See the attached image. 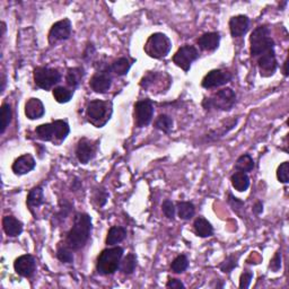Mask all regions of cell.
Here are the masks:
<instances>
[{"instance_id": "cell-23", "label": "cell", "mask_w": 289, "mask_h": 289, "mask_svg": "<svg viewBox=\"0 0 289 289\" xmlns=\"http://www.w3.org/2000/svg\"><path fill=\"white\" fill-rule=\"evenodd\" d=\"M44 202H45L44 192H43V189H42L41 186H36V188L32 189L30 191V193H29V195H27V199H26V203H27V207L30 208L31 211H32V209L42 206V204H43Z\"/></svg>"}, {"instance_id": "cell-28", "label": "cell", "mask_w": 289, "mask_h": 289, "mask_svg": "<svg viewBox=\"0 0 289 289\" xmlns=\"http://www.w3.org/2000/svg\"><path fill=\"white\" fill-rule=\"evenodd\" d=\"M54 129H55V143H61L64 139L68 137L70 132V127L63 120H55L53 121Z\"/></svg>"}, {"instance_id": "cell-40", "label": "cell", "mask_w": 289, "mask_h": 289, "mask_svg": "<svg viewBox=\"0 0 289 289\" xmlns=\"http://www.w3.org/2000/svg\"><path fill=\"white\" fill-rule=\"evenodd\" d=\"M228 203L231 204V207L232 209L234 211L236 212H239L240 210H242L244 207V201H242V200H240L239 198H236L233 195L231 192L228 193Z\"/></svg>"}, {"instance_id": "cell-30", "label": "cell", "mask_w": 289, "mask_h": 289, "mask_svg": "<svg viewBox=\"0 0 289 289\" xmlns=\"http://www.w3.org/2000/svg\"><path fill=\"white\" fill-rule=\"evenodd\" d=\"M52 94H53L54 100L57 101L58 103L64 104V103H68V102L73 99L74 91L68 90V88L63 87V86H58V87L53 88Z\"/></svg>"}, {"instance_id": "cell-7", "label": "cell", "mask_w": 289, "mask_h": 289, "mask_svg": "<svg viewBox=\"0 0 289 289\" xmlns=\"http://www.w3.org/2000/svg\"><path fill=\"white\" fill-rule=\"evenodd\" d=\"M34 83L41 90L49 91L61 81V74L54 68L37 67L34 70Z\"/></svg>"}, {"instance_id": "cell-9", "label": "cell", "mask_w": 289, "mask_h": 289, "mask_svg": "<svg viewBox=\"0 0 289 289\" xmlns=\"http://www.w3.org/2000/svg\"><path fill=\"white\" fill-rule=\"evenodd\" d=\"M154 105L151 100H141L134 104V122L139 128L147 127L152 122Z\"/></svg>"}, {"instance_id": "cell-3", "label": "cell", "mask_w": 289, "mask_h": 289, "mask_svg": "<svg viewBox=\"0 0 289 289\" xmlns=\"http://www.w3.org/2000/svg\"><path fill=\"white\" fill-rule=\"evenodd\" d=\"M112 103L102 100H94L88 103L86 116L90 122L97 128H102L111 119Z\"/></svg>"}, {"instance_id": "cell-34", "label": "cell", "mask_w": 289, "mask_h": 289, "mask_svg": "<svg viewBox=\"0 0 289 289\" xmlns=\"http://www.w3.org/2000/svg\"><path fill=\"white\" fill-rule=\"evenodd\" d=\"M12 109L8 103H4L2 105V114H0V133H5L12 121Z\"/></svg>"}, {"instance_id": "cell-29", "label": "cell", "mask_w": 289, "mask_h": 289, "mask_svg": "<svg viewBox=\"0 0 289 289\" xmlns=\"http://www.w3.org/2000/svg\"><path fill=\"white\" fill-rule=\"evenodd\" d=\"M178 215L181 219L183 221H189V219L192 218L195 213V208L194 204L192 202L189 201H181L178 203Z\"/></svg>"}, {"instance_id": "cell-31", "label": "cell", "mask_w": 289, "mask_h": 289, "mask_svg": "<svg viewBox=\"0 0 289 289\" xmlns=\"http://www.w3.org/2000/svg\"><path fill=\"white\" fill-rule=\"evenodd\" d=\"M136 267H137L136 255L133 253H129L122 261H121L119 270L124 274H131L133 273Z\"/></svg>"}, {"instance_id": "cell-5", "label": "cell", "mask_w": 289, "mask_h": 289, "mask_svg": "<svg viewBox=\"0 0 289 289\" xmlns=\"http://www.w3.org/2000/svg\"><path fill=\"white\" fill-rule=\"evenodd\" d=\"M236 104V94L232 88H224L218 91L209 99H204L202 102L203 108L206 110H219V111H231Z\"/></svg>"}, {"instance_id": "cell-21", "label": "cell", "mask_w": 289, "mask_h": 289, "mask_svg": "<svg viewBox=\"0 0 289 289\" xmlns=\"http://www.w3.org/2000/svg\"><path fill=\"white\" fill-rule=\"evenodd\" d=\"M127 237V230L122 226H113L110 228L106 236L105 243L110 246H114L122 242Z\"/></svg>"}, {"instance_id": "cell-20", "label": "cell", "mask_w": 289, "mask_h": 289, "mask_svg": "<svg viewBox=\"0 0 289 289\" xmlns=\"http://www.w3.org/2000/svg\"><path fill=\"white\" fill-rule=\"evenodd\" d=\"M3 228L9 237H17L23 232V223L14 216H5L3 219Z\"/></svg>"}, {"instance_id": "cell-46", "label": "cell", "mask_w": 289, "mask_h": 289, "mask_svg": "<svg viewBox=\"0 0 289 289\" xmlns=\"http://www.w3.org/2000/svg\"><path fill=\"white\" fill-rule=\"evenodd\" d=\"M5 86H6V76L3 74V76H2V88H0V91H2V93H4L5 91Z\"/></svg>"}, {"instance_id": "cell-4", "label": "cell", "mask_w": 289, "mask_h": 289, "mask_svg": "<svg viewBox=\"0 0 289 289\" xmlns=\"http://www.w3.org/2000/svg\"><path fill=\"white\" fill-rule=\"evenodd\" d=\"M250 52L253 57H260L267 51L274 49V42L270 36V30L268 26L262 25L256 27L250 36Z\"/></svg>"}, {"instance_id": "cell-2", "label": "cell", "mask_w": 289, "mask_h": 289, "mask_svg": "<svg viewBox=\"0 0 289 289\" xmlns=\"http://www.w3.org/2000/svg\"><path fill=\"white\" fill-rule=\"evenodd\" d=\"M123 256V249L121 246L105 249L100 253L96 262L97 272L102 276H110L118 271L121 259Z\"/></svg>"}, {"instance_id": "cell-13", "label": "cell", "mask_w": 289, "mask_h": 289, "mask_svg": "<svg viewBox=\"0 0 289 289\" xmlns=\"http://www.w3.org/2000/svg\"><path fill=\"white\" fill-rule=\"evenodd\" d=\"M258 66L261 71V76L269 77L276 73L278 62L276 59V52L274 49L267 51V52L261 54L258 59Z\"/></svg>"}, {"instance_id": "cell-8", "label": "cell", "mask_w": 289, "mask_h": 289, "mask_svg": "<svg viewBox=\"0 0 289 289\" xmlns=\"http://www.w3.org/2000/svg\"><path fill=\"white\" fill-rule=\"evenodd\" d=\"M199 58V51L193 45L185 44L176 51V53L173 55V62L176 66L183 69L185 73H188L191 69L195 60Z\"/></svg>"}, {"instance_id": "cell-26", "label": "cell", "mask_w": 289, "mask_h": 289, "mask_svg": "<svg viewBox=\"0 0 289 289\" xmlns=\"http://www.w3.org/2000/svg\"><path fill=\"white\" fill-rule=\"evenodd\" d=\"M84 77V69L81 67H76V68H69L67 71V76H66V82L67 85L71 88V90H75L79 86V84L82 83V79Z\"/></svg>"}, {"instance_id": "cell-41", "label": "cell", "mask_w": 289, "mask_h": 289, "mask_svg": "<svg viewBox=\"0 0 289 289\" xmlns=\"http://www.w3.org/2000/svg\"><path fill=\"white\" fill-rule=\"evenodd\" d=\"M108 198H109V194L108 192H106L105 190L103 189H101V190H97L95 194H94V199H95V201L97 202V204H99L100 207H103L104 204L106 203V201H108Z\"/></svg>"}, {"instance_id": "cell-22", "label": "cell", "mask_w": 289, "mask_h": 289, "mask_svg": "<svg viewBox=\"0 0 289 289\" xmlns=\"http://www.w3.org/2000/svg\"><path fill=\"white\" fill-rule=\"evenodd\" d=\"M36 137L42 141H53L55 142V129L53 122L40 124L35 129Z\"/></svg>"}, {"instance_id": "cell-12", "label": "cell", "mask_w": 289, "mask_h": 289, "mask_svg": "<svg viewBox=\"0 0 289 289\" xmlns=\"http://www.w3.org/2000/svg\"><path fill=\"white\" fill-rule=\"evenodd\" d=\"M14 269L17 274L24 278H31L35 273L36 261L33 255L24 254L17 258L14 262Z\"/></svg>"}, {"instance_id": "cell-24", "label": "cell", "mask_w": 289, "mask_h": 289, "mask_svg": "<svg viewBox=\"0 0 289 289\" xmlns=\"http://www.w3.org/2000/svg\"><path fill=\"white\" fill-rule=\"evenodd\" d=\"M193 228H194V233L197 234L199 237H209L213 234V227L211 226V224L209 223L206 218L203 217H198L194 221L193 224Z\"/></svg>"}, {"instance_id": "cell-25", "label": "cell", "mask_w": 289, "mask_h": 289, "mask_svg": "<svg viewBox=\"0 0 289 289\" xmlns=\"http://www.w3.org/2000/svg\"><path fill=\"white\" fill-rule=\"evenodd\" d=\"M231 182L233 188L236 191H239V192H244L250 186V178L248 173H244V172L236 171L235 173L232 175Z\"/></svg>"}, {"instance_id": "cell-36", "label": "cell", "mask_w": 289, "mask_h": 289, "mask_svg": "<svg viewBox=\"0 0 289 289\" xmlns=\"http://www.w3.org/2000/svg\"><path fill=\"white\" fill-rule=\"evenodd\" d=\"M239 258H240V254L228 255L226 260L219 264V269L225 273H231L233 270L237 267V261H239Z\"/></svg>"}, {"instance_id": "cell-27", "label": "cell", "mask_w": 289, "mask_h": 289, "mask_svg": "<svg viewBox=\"0 0 289 289\" xmlns=\"http://www.w3.org/2000/svg\"><path fill=\"white\" fill-rule=\"evenodd\" d=\"M131 61L128 58H120L118 60H115V61L111 64L110 67V70L116 76H124V75H127L128 71L130 70V68H131Z\"/></svg>"}, {"instance_id": "cell-37", "label": "cell", "mask_w": 289, "mask_h": 289, "mask_svg": "<svg viewBox=\"0 0 289 289\" xmlns=\"http://www.w3.org/2000/svg\"><path fill=\"white\" fill-rule=\"evenodd\" d=\"M57 258L59 261H61L62 263H73L74 262V254L73 250L69 249L67 245L60 246L57 251Z\"/></svg>"}, {"instance_id": "cell-18", "label": "cell", "mask_w": 289, "mask_h": 289, "mask_svg": "<svg viewBox=\"0 0 289 289\" xmlns=\"http://www.w3.org/2000/svg\"><path fill=\"white\" fill-rule=\"evenodd\" d=\"M199 48L203 51H215L221 43V34L218 32L204 33L197 40Z\"/></svg>"}, {"instance_id": "cell-47", "label": "cell", "mask_w": 289, "mask_h": 289, "mask_svg": "<svg viewBox=\"0 0 289 289\" xmlns=\"http://www.w3.org/2000/svg\"><path fill=\"white\" fill-rule=\"evenodd\" d=\"M287 66H288V59L285 61V63H283V75L287 77L288 76V70H287Z\"/></svg>"}, {"instance_id": "cell-43", "label": "cell", "mask_w": 289, "mask_h": 289, "mask_svg": "<svg viewBox=\"0 0 289 289\" xmlns=\"http://www.w3.org/2000/svg\"><path fill=\"white\" fill-rule=\"evenodd\" d=\"M253 273L250 271H245L241 274L240 278V288H249L251 285V281H252Z\"/></svg>"}, {"instance_id": "cell-19", "label": "cell", "mask_w": 289, "mask_h": 289, "mask_svg": "<svg viewBox=\"0 0 289 289\" xmlns=\"http://www.w3.org/2000/svg\"><path fill=\"white\" fill-rule=\"evenodd\" d=\"M45 113L44 105L42 103V101L35 97H32L25 104V115L27 119L30 120H37L41 119L42 116Z\"/></svg>"}, {"instance_id": "cell-33", "label": "cell", "mask_w": 289, "mask_h": 289, "mask_svg": "<svg viewBox=\"0 0 289 289\" xmlns=\"http://www.w3.org/2000/svg\"><path fill=\"white\" fill-rule=\"evenodd\" d=\"M154 127L158 130H161L163 132L170 133L172 131V129H173V119L167 114H161L156 119L155 123H154Z\"/></svg>"}, {"instance_id": "cell-6", "label": "cell", "mask_w": 289, "mask_h": 289, "mask_svg": "<svg viewBox=\"0 0 289 289\" xmlns=\"http://www.w3.org/2000/svg\"><path fill=\"white\" fill-rule=\"evenodd\" d=\"M172 49V42L169 36L163 33H154L149 36L144 44V52L154 59H163L170 53Z\"/></svg>"}, {"instance_id": "cell-17", "label": "cell", "mask_w": 289, "mask_h": 289, "mask_svg": "<svg viewBox=\"0 0 289 289\" xmlns=\"http://www.w3.org/2000/svg\"><path fill=\"white\" fill-rule=\"evenodd\" d=\"M250 20L245 15H237L231 18L230 31L233 37H241L249 31Z\"/></svg>"}, {"instance_id": "cell-15", "label": "cell", "mask_w": 289, "mask_h": 289, "mask_svg": "<svg viewBox=\"0 0 289 289\" xmlns=\"http://www.w3.org/2000/svg\"><path fill=\"white\" fill-rule=\"evenodd\" d=\"M91 88L95 93H99V94H104V93L108 92L111 85H112V78L110 76V74L108 71H101L95 74L94 76L92 77L90 82Z\"/></svg>"}, {"instance_id": "cell-39", "label": "cell", "mask_w": 289, "mask_h": 289, "mask_svg": "<svg viewBox=\"0 0 289 289\" xmlns=\"http://www.w3.org/2000/svg\"><path fill=\"white\" fill-rule=\"evenodd\" d=\"M162 210L163 212H164V215L165 217H167L169 219H172L173 221L174 217H175V210H176V208L174 206V203L171 201V200H165L164 202H163L162 204Z\"/></svg>"}, {"instance_id": "cell-32", "label": "cell", "mask_w": 289, "mask_h": 289, "mask_svg": "<svg viewBox=\"0 0 289 289\" xmlns=\"http://www.w3.org/2000/svg\"><path fill=\"white\" fill-rule=\"evenodd\" d=\"M254 169V161L253 158L251 157L249 154H244L241 157H239V160L236 161L235 164V170L239 172H244V173H248Z\"/></svg>"}, {"instance_id": "cell-38", "label": "cell", "mask_w": 289, "mask_h": 289, "mask_svg": "<svg viewBox=\"0 0 289 289\" xmlns=\"http://www.w3.org/2000/svg\"><path fill=\"white\" fill-rule=\"evenodd\" d=\"M277 179L281 183H288L289 182V163L283 162L277 170Z\"/></svg>"}, {"instance_id": "cell-16", "label": "cell", "mask_w": 289, "mask_h": 289, "mask_svg": "<svg viewBox=\"0 0 289 289\" xmlns=\"http://www.w3.org/2000/svg\"><path fill=\"white\" fill-rule=\"evenodd\" d=\"M35 165L36 163L34 157L30 154H25V155L20 156L14 162L12 169L16 175H24L33 171L35 169Z\"/></svg>"}, {"instance_id": "cell-10", "label": "cell", "mask_w": 289, "mask_h": 289, "mask_svg": "<svg viewBox=\"0 0 289 289\" xmlns=\"http://www.w3.org/2000/svg\"><path fill=\"white\" fill-rule=\"evenodd\" d=\"M233 79V75L223 69H215V70L209 71L206 76L203 77L201 85L203 88L211 90V88H217L226 85Z\"/></svg>"}, {"instance_id": "cell-44", "label": "cell", "mask_w": 289, "mask_h": 289, "mask_svg": "<svg viewBox=\"0 0 289 289\" xmlns=\"http://www.w3.org/2000/svg\"><path fill=\"white\" fill-rule=\"evenodd\" d=\"M167 288H175V289H181V288H185L184 283L182 282L179 279H174V278H170L169 281L166 283Z\"/></svg>"}, {"instance_id": "cell-11", "label": "cell", "mask_w": 289, "mask_h": 289, "mask_svg": "<svg viewBox=\"0 0 289 289\" xmlns=\"http://www.w3.org/2000/svg\"><path fill=\"white\" fill-rule=\"evenodd\" d=\"M71 35V22L68 18L54 23L49 32V43L54 44L59 41L68 40Z\"/></svg>"}, {"instance_id": "cell-45", "label": "cell", "mask_w": 289, "mask_h": 289, "mask_svg": "<svg viewBox=\"0 0 289 289\" xmlns=\"http://www.w3.org/2000/svg\"><path fill=\"white\" fill-rule=\"evenodd\" d=\"M252 211L255 213V215H260V213H262V211H263V203L261 202V201L256 202L253 206V208H252Z\"/></svg>"}, {"instance_id": "cell-1", "label": "cell", "mask_w": 289, "mask_h": 289, "mask_svg": "<svg viewBox=\"0 0 289 289\" xmlns=\"http://www.w3.org/2000/svg\"><path fill=\"white\" fill-rule=\"evenodd\" d=\"M92 233V218L88 213L78 212L75 215L74 225L68 232L66 245L73 251L83 249L90 240Z\"/></svg>"}, {"instance_id": "cell-42", "label": "cell", "mask_w": 289, "mask_h": 289, "mask_svg": "<svg viewBox=\"0 0 289 289\" xmlns=\"http://www.w3.org/2000/svg\"><path fill=\"white\" fill-rule=\"evenodd\" d=\"M270 268H271V270L274 272H277V271H279V270H280V268H281V253H280V251L276 252V254L273 255V258L271 259V261H270Z\"/></svg>"}, {"instance_id": "cell-14", "label": "cell", "mask_w": 289, "mask_h": 289, "mask_svg": "<svg viewBox=\"0 0 289 289\" xmlns=\"http://www.w3.org/2000/svg\"><path fill=\"white\" fill-rule=\"evenodd\" d=\"M96 155V144L93 143V141L88 140L86 138H83L79 140L77 148H76V156L78 161L82 164H87L90 163L93 158Z\"/></svg>"}, {"instance_id": "cell-35", "label": "cell", "mask_w": 289, "mask_h": 289, "mask_svg": "<svg viewBox=\"0 0 289 289\" xmlns=\"http://www.w3.org/2000/svg\"><path fill=\"white\" fill-rule=\"evenodd\" d=\"M189 267V260L184 254H180L173 260L171 264V270L174 273H183Z\"/></svg>"}]
</instances>
